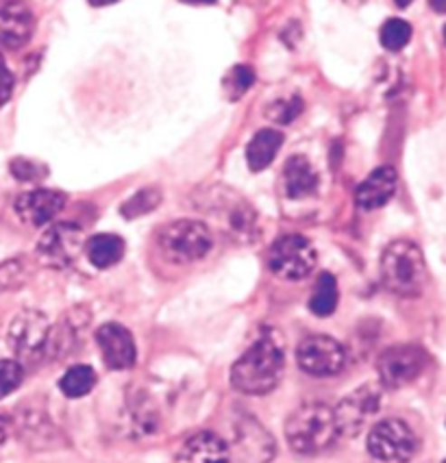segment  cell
<instances>
[{
	"label": "cell",
	"mask_w": 446,
	"mask_h": 463,
	"mask_svg": "<svg viewBox=\"0 0 446 463\" xmlns=\"http://www.w3.org/2000/svg\"><path fill=\"white\" fill-rule=\"evenodd\" d=\"M286 370V353L272 333H263L235 362L231 385L246 396H263L272 392Z\"/></svg>",
	"instance_id": "cell-1"
},
{
	"label": "cell",
	"mask_w": 446,
	"mask_h": 463,
	"mask_svg": "<svg viewBox=\"0 0 446 463\" xmlns=\"http://www.w3.org/2000/svg\"><path fill=\"white\" fill-rule=\"evenodd\" d=\"M381 281L403 298L421 296L427 285V263L413 241L396 240L381 255Z\"/></svg>",
	"instance_id": "cell-2"
},
{
	"label": "cell",
	"mask_w": 446,
	"mask_h": 463,
	"mask_svg": "<svg viewBox=\"0 0 446 463\" xmlns=\"http://www.w3.org/2000/svg\"><path fill=\"white\" fill-rule=\"evenodd\" d=\"M336 413L322 402L299 407L286 422V439L289 449L300 455H318L331 449L337 439Z\"/></svg>",
	"instance_id": "cell-3"
},
{
	"label": "cell",
	"mask_w": 446,
	"mask_h": 463,
	"mask_svg": "<svg viewBox=\"0 0 446 463\" xmlns=\"http://www.w3.org/2000/svg\"><path fill=\"white\" fill-rule=\"evenodd\" d=\"M157 241L166 260L175 263H195L209 255L214 246L212 231L198 220H176L164 226Z\"/></svg>",
	"instance_id": "cell-4"
},
{
	"label": "cell",
	"mask_w": 446,
	"mask_h": 463,
	"mask_svg": "<svg viewBox=\"0 0 446 463\" xmlns=\"http://www.w3.org/2000/svg\"><path fill=\"white\" fill-rule=\"evenodd\" d=\"M51 322L42 311L24 309L14 317L7 331L9 348L26 362H37L48 353L51 342Z\"/></svg>",
	"instance_id": "cell-5"
},
{
	"label": "cell",
	"mask_w": 446,
	"mask_h": 463,
	"mask_svg": "<svg viewBox=\"0 0 446 463\" xmlns=\"http://www.w3.org/2000/svg\"><path fill=\"white\" fill-rule=\"evenodd\" d=\"M316 261H318V255H316L314 244L303 235H283L272 244L270 255H268L270 270L286 281H300L309 277Z\"/></svg>",
	"instance_id": "cell-6"
},
{
	"label": "cell",
	"mask_w": 446,
	"mask_h": 463,
	"mask_svg": "<svg viewBox=\"0 0 446 463\" xmlns=\"http://www.w3.org/2000/svg\"><path fill=\"white\" fill-rule=\"evenodd\" d=\"M85 249L83 231L72 222H59L48 226L44 235L37 244V255L44 266L55 268V270H66L79 260Z\"/></svg>",
	"instance_id": "cell-7"
},
{
	"label": "cell",
	"mask_w": 446,
	"mask_h": 463,
	"mask_svg": "<svg viewBox=\"0 0 446 463\" xmlns=\"http://www.w3.org/2000/svg\"><path fill=\"white\" fill-rule=\"evenodd\" d=\"M416 449V435L403 420H384L368 433V452L379 461H407Z\"/></svg>",
	"instance_id": "cell-8"
},
{
	"label": "cell",
	"mask_w": 446,
	"mask_h": 463,
	"mask_svg": "<svg viewBox=\"0 0 446 463\" xmlns=\"http://www.w3.org/2000/svg\"><path fill=\"white\" fill-rule=\"evenodd\" d=\"M297 362L311 376H336L346 368V351L337 339L309 335L299 344Z\"/></svg>",
	"instance_id": "cell-9"
},
{
	"label": "cell",
	"mask_w": 446,
	"mask_h": 463,
	"mask_svg": "<svg viewBox=\"0 0 446 463\" xmlns=\"http://www.w3.org/2000/svg\"><path fill=\"white\" fill-rule=\"evenodd\" d=\"M429 357L422 348L418 346H392L379 357L377 373L381 383L390 390H399V387L410 385L427 368Z\"/></svg>",
	"instance_id": "cell-10"
},
{
	"label": "cell",
	"mask_w": 446,
	"mask_h": 463,
	"mask_svg": "<svg viewBox=\"0 0 446 463\" xmlns=\"http://www.w3.org/2000/svg\"><path fill=\"white\" fill-rule=\"evenodd\" d=\"M381 407V394L377 387L364 385L359 390H355L348 394L344 401L337 405L336 413V424L337 433L340 435H357L366 424L370 418H375V413L379 411Z\"/></svg>",
	"instance_id": "cell-11"
},
{
	"label": "cell",
	"mask_w": 446,
	"mask_h": 463,
	"mask_svg": "<svg viewBox=\"0 0 446 463\" xmlns=\"http://www.w3.org/2000/svg\"><path fill=\"white\" fill-rule=\"evenodd\" d=\"M96 344H99L100 353H103L105 364L111 370H128L138 362V351L133 335L128 328L116 322H107L96 331Z\"/></svg>",
	"instance_id": "cell-12"
},
{
	"label": "cell",
	"mask_w": 446,
	"mask_h": 463,
	"mask_svg": "<svg viewBox=\"0 0 446 463\" xmlns=\"http://www.w3.org/2000/svg\"><path fill=\"white\" fill-rule=\"evenodd\" d=\"M35 31V15L24 0H5L0 5V46L23 48Z\"/></svg>",
	"instance_id": "cell-13"
},
{
	"label": "cell",
	"mask_w": 446,
	"mask_h": 463,
	"mask_svg": "<svg viewBox=\"0 0 446 463\" xmlns=\"http://www.w3.org/2000/svg\"><path fill=\"white\" fill-rule=\"evenodd\" d=\"M275 441L270 435L260 427L255 420H240V427L235 429L233 449H229V457H238V463H266L275 455Z\"/></svg>",
	"instance_id": "cell-14"
},
{
	"label": "cell",
	"mask_w": 446,
	"mask_h": 463,
	"mask_svg": "<svg viewBox=\"0 0 446 463\" xmlns=\"http://www.w3.org/2000/svg\"><path fill=\"white\" fill-rule=\"evenodd\" d=\"M66 204V194L57 190H33L15 198V213L24 224L44 226L57 218Z\"/></svg>",
	"instance_id": "cell-15"
},
{
	"label": "cell",
	"mask_w": 446,
	"mask_h": 463,
	"mask_svg": "<svg viewBox=\"0 0 446 463\" xmlns=\"http://www.w3.org/2000/svg\"><path fill=\"white\" fill-rule=\"evenodd\" d=\"M396 183H399V175L392 165H381L355 192V203L362 212H375V209L384 207L394 196Z\"/></svg>",
	"instance_id": "cell-16"
},
{
	"label": "cell",
	"mask_w": 446,
	"mask_h": 463,
	"mask_svg": "<svg viewBox=\"0 0 446 463\" xmlns=\"http://www.w3.org/2000/svg\"><path fill=\"white\" fill-rule=\"evenodd\" d=\"M176 463H231L229 446L212 430H203L181 446Z\"/></svg>",
	"instance_id": "cell-17"
},
{
	"label": "cell",
	"mask_w": 446,
	"mask_h": 463,
	"mask_svg": "<svg viewBox=\"0 0 446 463\" xmlns=\"http://www.w3.org/2000/svg\"><path fill=\"white\" fill-rule=\"evenodd\" d=\"M283 181H286V192L289 198L299 201V198L309 196L318 190V175H316L314 165L309 164V159L292 157L286 164V170H283Z\"/></svg>",
	"instance_id": "cell-18"
},
{
	"label": "cell",
	"mask_w": 446,
	"mask_h": 463,
	"mask_svg": "<svg viewBox=\"0 0 446 463\" xmlns=\"http://www.w3.org/2000/svg\"><path fill=\"white\" fill-rule=\"evenodd\" d=\"M283 146V136L277 128H261L257 131L246 148V161L252 172L266 170L275 161L279 150Z\"/></svg>",
	"instance_id": "cell-19"
},
{
	"label": "cell",
	"mask_w": 446,
	"mask_h": 463,
	"mask_svg": "<svg viewBox=\"0 0 446 463\" xmlns=\"http://www.w3.org/2000/svg\"><path fill=\"white\" fill-rule=\"evenodd\" d=\"M85 255L92 261V266L107 270V268L116 266L125 255V240L111 233L94 235L92 240L85 241Z\"/></svg>",
	"instance_id": "cell-20"
},
{
	"label": "cell",
	"mask_w": 446,
	"mask_h": 463,
	"mask_svg": "<svg viewBox=\"0 0 446 463\" xmlns=\"http://www.w3.org/2000/svg\"><path fill=\"white\" fill-rule=\"evenodd\" d=\"M337 307V281L336 277L329 272L320 274L318 281H316L314 294L309 298V309L311 314L318 317H327L336 311Z\"/></svg>",
	"instance_id": "cell-21"
},
{
	"label": "cell",
	"mask_w": 446,
	"mask_h": 463,
	"mask_svg": "<svg viewBox=\"0 0 446 463\" xmlns=\"http://www.w3.org/2000/svg\"><path fill=\"white\" fill-rule=\"evenodd\" d=\"M96 373L90 365H72L59 381L63 396L68 398H83L94 390Z\"/></svg>",
	"instance_id": "cell-22"
},
{
	"label": "cell",
	"mask_w": 446,
	"mask_h": 463,
	"mask_svg": "<svg viewBox=\"0 0 446 463\" xmlns=\"http://www.w3.org/2000/svg\"><path fill=\"white\" fill-rule=\"evenodd\" d=\"M51 433H55L51 420L33 409L24 411V420L20 422V435H24L29 444H44L46 449V444H51Z\"/></svg>",
	"instance_id": "cell-23"
},
{
	"label": "cell",
	"mask_w": 446,
	"mask_h": 463,
	"mask_svg": "<svg viewBox=\"0 0 446 463\" xmlns=\"http://www.w3.org/2000/svg\"><path fill=\"white\" fill-rule=\"evenodd\" d=\"M381 44L384 48H388V51H401V48H405L410 44L412 40V26L410 23H405V20L401 18H392L381 26Z\"/></svg>",
	"instance_id": "cell-24"
},
{
	"label": "cell",
	"mask_w": 446,
	"mask_h": 463,
	"mask_svg": "<svg viewBox=\"0 0 446 463\" xmlns=\"http://www.w3.org/2000/svg\"><path fill=\"white\" fill-rule=\"evenodd\" d=\"M159 203H161L159 190H153V187H148V190L138 192L136 196H131L125 204H122V215H125V218H128V220L139 218V215H147V213L153 212V209H157Z\"/></svg>",
	"instance_id": "cell-25"
},
{
	"label": "cell",
	"mask_w": 446,
	"mask_h": 463,
	"mask_svg": "<svg viewBox=\"0 0 446 463\" xmlns=\"http://www.w3.org/2000/svg\"><path fill=\"white\" fill-rule=\"evenodd\" d=\"M29 279V268L24 260H9L0 263V292H12L23 288Z\"/></svg>",
	"instance_id": "cell-26"
},
{
	"label": "cell",
	"mask_w": 446,
	"mask_h": 463,
	"mask_svg": "<svg viewBox=\"0 0 446 463\" xmlns=\"http://www.w3.org/2000/svg\"><path fill=\"white\" fill-rule=\"evenodd\" d=\"M24 379V368L20 362H14V359H5L0 362V401L7 398L12 392L18 390L23 385Z\"/></svg>",
	"instance_id": "cell-27"
},
{
	"label": "cell",
	"mask_w": 446,
	"mask_h": 463,
	"mask_svg": "<svg viewBox=\"0 0 446 463\" xmlns=\"http://www.w3.org/2000/svg\"><path fill=\"white\" fill-rule=\"evenodd\" d=\"M252 83H255V72H252L249 66H235L229 72L227 80H224V88L233 91V99H238V96L244 94Z\"/></svg>",
	"instance_id": "cell-28"
},
{
	"label": "cell",
	"mask_w": 446,
	"mask_h": 463,
	"mask_svg": "<svg viewBox=\"0 0 446 463\" xmlns=\"http://www.w3.org/2000/svg\"><path fill=\"white\" fill-rule=\"evenodd\" d=\"M272 107H275V109L268 111V116H270L272 120L281 122V125H288V122H292L294 118H297L299 113L303 111V100L289 99V100L277 102V105H272Z\"/></svg>",
	"instance_id": "cell-29"
},
{
	"label": "cell",
	"mask_w": 446,
	"mask_h": 463,
	"mask_svg": "<svg viewBox=\"0 0 446 463\" xmlns=\"http://www.w3.org/2000/svg\"><path fill=\"white\" fill-rule=\"evenodd\" d=\"M12 172H14L15 179H20V181H37L46 175V168L44 165L35 164V161H29V159H14Z\"/></svg>",
	"instance_id": "cell-30"
},
{
	"label": "cell",
	"mask_w": 446,
	"mask_h": 463,
	"mask_svg": "<svg viewBox=\"0 0 446 463\" xmlns=\"http://www.w3.org/2000/svg\"><path fill=\"white\" fill-rule=\"evenodd\" d=\"M14 85H15V79H14L12 70H9L7 63L0 59V107L7 105L9 99H12Z\"/></svg>",
	"instance_id": "cell-31"
},
{
	"label": "cell",
	"mask_w": 446,
	"mask_h": 463,
	"mask_svg": "<svg viewBox=\"0 0 446 463\" xmlns=\"http://www.w3.org/2000/svg\"><path fill=\"white\" fill-rule=\"evenodd\" d=\"M429 3L438 14H446V0H429Z\"/></svg>",
	"instance_id": "cell-32"
},
{
	"label": "cell",
	"mask_w": 446,
	"mask_h": 463,
	"mask_svg": "<svg viewBox=\"0 0 446 463\" xmlns=\"http://www.w3.org/2000/svg\"><path fill=\"white\" fill-rule=\"evenodd\" d=\"M5 439H7V422H5V418H0V446Z\"/></svg>",
	"instance_id": "cell-33"
},
{
	"label": "cell",
	"mask_w": 446,
	"mask_h": 463,
	"mask_svg": "<svg viewBox=\"0 0 446 463\" xmlns=\"http://www.w3.org/2000/svg\"><path fill=\"white\" fill-rule=\"evenodd\" d=\"M118 0H90V5H94V7H107V5H114Z\"/></svg>",
	"instance_id": "cell-34"
},
{
	"label": "cell",
	"mask_w": 446,
	"mask_h": 463,
	"mask_svg": "<svg viewBox=\"0 0 446 463\" xmlns=\"http://www.w3.org/2000/svg\"><path fill=\"white\" fill-rule=\"evenodd\" d=\"M184 3H190V5H212V3H216V0H184Z\"/></svg>",
	"instance_id": "cell-35"
},
{
	"label": "cell",
	"mask_w": 446,
	"mask_h": 463,
	"mask_svg": "<svg viewBox=\"0 0 446 463\" xmlns=\"http://www.w3.org/2000/svg\"><path fill=\"white\" fill-rule=\"evenodd\" d=\"M346 5H351V7H359V5H364L366 0H344Z\"/></svg>",
	"instance_id": "cell-36"
},
{
	"label": "cell",
	"mask_w": 446,
	"mask_h": 463,
	"mask_svg": "<svg viewBox=\"0 0 446 463\" xmlns=\"http://www.w3.org/2000/svg\"><path fill=\"white\" fill-rule=\"evenodd\" d=\"M394 3H396V5H399V7H407V5H410V3H412V0H394Z\"/></svg>",
	"instance_id": "cell-37"
},
{
	"label": "cell",
	"mask_w": 446,
	"mask_h": 463,
	"mask_svg": "<svg viewBox=\"0 0 446 463\" xmlns=\"http://www.w3.org/2000/svg\"><path fill=\"white\" fill-rule=\"evenodd\" d=\"M444 42H446V26H444Z\"/></svg>",
	"instance_id": "cell-38"
},
{
	"label": "cell",
	"mask_w": 446,
	"mask_h": 463,
	"mask_svg": "<svg viewBox=\"0 0 446 463\" xmlns=\"http://www.w3.org/2000/svg\"><path fill=\"white\" fill-rule=\"evenodd\" d=\"M444 463H446V461H444Z\"/></svg>",
	"instance_id": "cell-39"
}]
</instances>
